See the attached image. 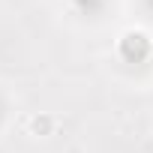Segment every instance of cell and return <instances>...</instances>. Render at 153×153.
Instances as JSON below:
<instances>
[{"label": "cell", "instance_id": "1", "mask_svg": "<svg viewBox=\"0 0 153 153\" xmlns=\"http://www.w3.org/2000/svg\"><path fill=\"white\" fill-rule=\"evenodd\" d=\"M117 54H120L126 63H141V60H147V57L153 54V39H150V33H144V30H138V27L123 30L120 39H117Z\"/></svg>", "mask_w": 153, "mask_h": 153}, {"label": "cell", "instance_id": "2", "mask_svg": "<svg viewBox=\"0 0 153 153\" xmlns=\"http://www.w3.org/2000/svg\"><path fill=\"white\" fill-rule=\"evenodd\" d=\"M15 111H18V99H15V93H12L6 84H0V135L12 126Z\"/></svg>", "mask_w": 153, "mask_h": 153}, {"label": "cell", "instance_id": "3", "mask_svg": "<svg viewBox=\"0 0 153 153\" xmlns=\"http://www.w3.org/2000/svg\"><path fill=\"white\" fill-rule=\"evenodd\" d=\"M54 129H57V117L54 114H33L30 120H27V132L33 135V138H48V135H54Z\"/></svg>", "mask_w": 153, "mask_h": 153}, {"label": "cell", "instance_id": "4", "mask_svg": "<svg viewBox=\"0 0 153 153\" xmlns=\"http://www.w3.org/2000/svg\"><path fill=\"white\" fill-rule=\"evenodd\" d=\"M69 3H72L75 9H81V12H93V9H99L102 0H69Z\"/></svg>", "mask_w": 153, "mask_h": 153}, {"label": "cell", "instance_id": "5", "mask_svg": "<svg viewBox=\"0 0 153 153\" xmlns=\"http://www.w3.org/2000/svg\"><path fill=\"white\" fill-rule=\"evenodd\" d=\"M138 3H141V12L147 18H153V0H138Z\"/></svg>", "mask_w": 153, "mask_h": 153}]
</instances>
